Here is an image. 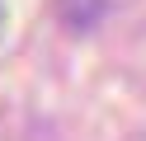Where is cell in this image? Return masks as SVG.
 Masks as SVG:
<instances>
[{
    "label": "cell",
    "instance_id": "6da1fadb",
    "mask_svg": "<svg viewBox=\"0 0 146 141\" xmlns=\"http://www.w3.org/2000/svg\"><path fill=\"white\" fill-rule=\"evenodd\" d=\"M0 28H5V5H0Z\"/></svg>",
    "mask_w": 146,
    "mask_h": 141
}]
</instances>
